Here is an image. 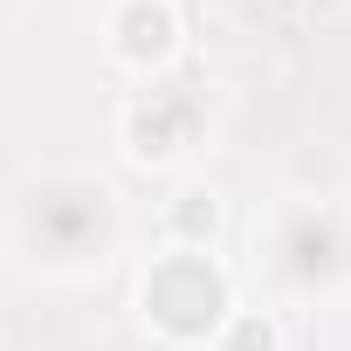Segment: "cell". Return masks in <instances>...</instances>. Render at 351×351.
Wrapping results in <instances>:
<instances>
[{"mask_svg":"<svg viewBox=\"0 0 351 351\" xmlns=\"http://www.w3.org/2000/svg\"><path fill=\"white\" fill-rule=\"evenodd\" d=\"M14 255L35 269V276H56V282H83L97 276L117 241H124V200L110 180H97L90 165H49L21 186L14 200Z\"/></svg>","mask_w":351,"mask_h":351,"instance_id":"cell-1","label":"cell"},{"mask_svg":"<svg viewBox=\"0 0 351 351\" xmlns=\"http://www.w3.org/2000/svg\"><path fill=\"white\" fill-rule=\"evenodd\" d=\"M255 255H262V276L276 282V296L330 303L351 289V207L317 200V193H289L262 214Z\"/></svg>","mask_w":351,"mask_h":351,"instance_id":"cell-2","label":"cell"},{"mask_svg":"<svg viewBox=\"0 0 351 351\" xmlns=\"http://www.w3.org/2000/svg\"><path fill=\"white\" fill-rule=\"evenodd\" d=\"M138 310H145V324H152L158 337H172V344H207V337H221V324L234 317V282H228V269L214 262V248L172 241V248L145 269Z\"/></svg>","mask_w":351,"mask_h":351,"instance_id":"cell-3","label":"cell"},{"mask_svg":"<svg viewBox=\"0 0 351 351\" xmlns=\"http://www.w3.org/2000/svg\"><path fill=\"white\" fill-rule=\"evenodd\" d=\"M200 138H207V104L193 97V83H180V76H145L131 97H124V110H117V145H124V158L131 165H180V158H193L200 152Z\"/></svg>","mask_w":351,"mask_h":351,"instance_id":"cell-4","label":"cell"},{"mask_svg":"<svg viewBox=\"0 0 351 351\" xmlns=\"http://www.w3.org/2000/svg\"><path fill=\"white\" fill-rule=\"evenodd\" d=\"M104 49L145 83V76H165L172 56H180V14L172 0H117L110 21H104Z\"/></svg>","mask_w":351,"mask_h":351,"instance_id":"cell-5","label":"cell"}]
</instances>
